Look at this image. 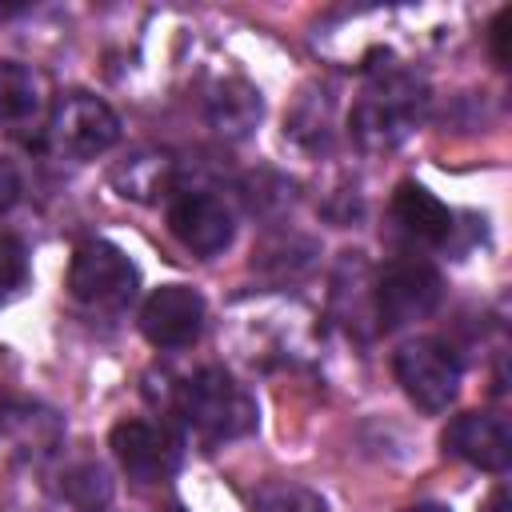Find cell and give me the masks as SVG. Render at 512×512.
Wrapping results in <instances>:
<instances>
[{
  "label": "cell",
  "instance_id": "1",
  "mask_svg": "<svg viewBox=\"0 0 512 512\" xmlns=\"http://www.w3.org/2000/svg\"><path fill=\"white\" fill-rule=\"evenodd\" d=\"M172 408L184 420V428L196 440H204V444L236 440V436H244V432L256 428V404H252V396L224 368H200L196 376H188L184 384H176Z\"/></svg>",
  "mask_w": 512,
  "mask_h": 512
},
{
  "label": "cell",
  "instance_id": "2",
  "mask_svg": "<svg viewBox=\"0 0 512 512\" xmlns=\"http://www.w3.org/2000/svg\"><path fill=\"white\" fill-rule=\"evenodd\" d=\"M424 104H428V92L420 80H412L408 72H388V76H376L364 96L356 100L352 108V136L364 144V148H392L400 144L424 116Z\"/></svg>",
  "mask_w": 512,
  "mask_h": 512
},
{
  "label": "cell",
  "instance_id": "3",
  "mask_svg": "<svg viewBox=\"0 0 512 512\" xmlns=\"http://www.w3.org/2000/svg\"><path fill=\"white\" fill-rule=\"evenodd\" d=\"M120 136L116 112L92 96V92H68L56 100L48 128H44V148L60 160H92L108 152Z\"/></svg>",
  "mask_w": 512,
  "mask_h": 512
},
{
  "label": "cell",
  "instance_id": "4",
  "mask_svg": "<svg viewBox=\"0 0 512 512\" xmlns=\"http://www.w3.org/2000/svg\"><path fill=\"white\" fill-rule=\"evenodd\" d=\"M392 372H396L404 396L420 412H444L456 400V388H460V356L444 340H432V336L408 340L396 352Z\"/></svg>",
  "mask_w": 512,
  "mask_h": 512
},
{
  "label": "cell",
  "instance_id": "5",
  "mask_svg": "<svg viewBox=\"0 0 512 512\" xmlns=\"http://www.w3.org/2000/svg\"><path fill=\"white\" fill-rule=\"evenodd\" d=\"M68 292L88 308H120L136 292V264L112 240H80L68 264Z\"/></svg>",
  "mask_w": 512,
  "mask_h": 512
},
{
  "label": "cell",
  "instance_id": "6",
  "mask_svg": "<svg viewBox=\"0 0 512 512\" xmlns=\"http://www.w3.org/2000/svg\"><path fill=\"white\" fill-rule=\"evenodd\" d=\"M440 272L428 260L404 256L384 264L380 280H376V320L380 328H404L412 320H424L436 312L440 304Z\"/></svg>",
  "mask_w": 512,
  "mask_h": 512
},
{
  "label": "cell",
  "instance_id": "7",
  "mask_svg": "<svg viewBox=\"0 0 512 512\" xmlns=\"http://www.w3.org/2000/svg\"><path fill=\"white\" fill-rule=\"evenodd\" d=\"M112 456L120 460V468L140 480V484H156L168 480L180 468V440L152 420H120L112 428Z\"/></svg>",
  "mask_w": 512,
  "mask_h": 512
},
{
  "label": "cell",
  "instance_id": "8",
  "mask_svg": "<svg viewBox=\"0 0 512 512\" xmlns=\"http://www.w3.org/2000/svg\"><path fill=\"white\" fill-rule=\"evenodd\" d=\"M168 228L196 256L224 252L232 244V232H236L228 204L212 192H176L168 204Z\"/></svg>",
  "mask_w": 512,
  "mask_h": 512
},
{
  "label": "cell",
  "instance_id": "9",
  "mask_svg": "<svg viewBox=\"0 0 512 512\" xmlns=\"http://www.w3.org/2000/svg\"><path fill=\"white\" fill-rule=\"evenodd\" d=\"M204 328V296L188 284L156 288L140 308V332L156 348H188Z\"/></svg>",
  "mask_w": 512,
  "mask_h": 512
},
{
  "label": "cell",
  "instance_id": "10",
  "mask_svg": "<svg viewBox=\"0 0 512 512\" xmlns=\"http://www.w3.org/2000/svg\"><path fill=\"white\" fill-rule=\"evenodd\" d=\"M444 448L484 472H504L512 464V432L492 412H464L444 428Z\"/></svg>",
  "mask_w": 512,
  "mask_h": 512
},
{
  "label": "cell",
  "instance_id": "11",
  "mask_svg": "<svg viewBox=\"0 0 512 512\" xmlns=\"http://www.w3.org/2000/svg\"><path fill=\"white\" fill-rule=\"evenodd\" d=\"M392 216H396L400 232L420 240V244H444L456 228L448 204L436 200L424 184H400L392 196Z\"/></svg>",
  "mask_w": 512,
  "mask_h": 512
},
{
  "label": "cell",
  "instance_id": "12",
  "mask_svg": "<svg viewBox=\"0 0 512 512\" xmlns=\"http://www.w3.org/2000/svg\"><path fill=\"white\" fill-rule=\"evenodd\" d=\"M56 436H60V424H56L52 412H44V408H36V404H32V408H28V404H20V408H0V440L16 444L20 452H28V456L52 452Z\"/></svg>",
  "mask_w": 512,
  "mask_h": 512
},
{
  "label": "cell",
  "instance_id": "13",
  "mask_svg": "<svg viewBox=\"0 0 512 512\" xmlns=\"http://www.w3.org/2000/svg\"><path fill=\"white\" fill-rule=\"evenodd\" d=\"M208 116L216 124V132L228 136H244L256 120H260V92L244 80H224L212 96H208Z\"/></svg>",
  "mask_w": 512,
  "mask_h": 512
},
{
  "label": "cell",
  "instance_id": "14",
  "mask_svg": "<svg viewBox=\"0 0 512 512\" xmlns=\"http://www.w3.org/2000/svg\"><path fill=\"white\" fill-rule=\"evenodd\" d=\"M40 76L16 60H0V124H20L40 108Z\"/></svg>",
  "mask_w": 512,
  "mask_h": 512
},
{
  "label": "cell",
  "instance_id": "15",
  "mask_svg": "<svg viewBox=\"0 0 512 512\" xmlns=\"http://www.w3.org/2000/svg\"><path fill=\"white\" fill-rule=\"evenodd\" d=\"M116 184L132 200H156V192L164 196L172 184V160L164 152H140L124 168H116Z\"/></svg>",
  "mask_w": 512,
  "mask_h": 512
},
{
  "label": "cell",
  "instance_id": "16",
  "mask_svg": "<svg viewBox=\"0 0 512 512\" xmlns=\"http://www.w3.org/2000/svg\"><path fill=\"white\" fill-rule=\"evenodd\" d=\"M252 512H328L324 496L292 484V480H268L264 488H256L252 496Z\"/></svg>",
  "mask_w": 512,
  "mask_h": 512
},
{
  "label": "cell",
  "instance_id": "17",
  "mask_svg": "<svg viewBox=\"0 0 512 512\" xmlns=\"http://www.w3.org/2000/svg\"><path fill=\"white\" fill-rule=\"evenodd\" d=\"M64 496H68L76 508L96 512V508H104V504L112 500V480H108V472H104L100 464H80V468H72V472L64 476Z\"/></svg>",
  "mask_w": 512,
  "mask_h": 512
},
{
  "label": "cell",
  "instance_id": "18",
  "mask_svg": "<svg viewBox=\"0 0 512 512\" xmlns=\"http://www.w3.org/2000/svg\"><path fill=\"white\" fill-rule=\"evenodd\" d=\"M24 272H28L24 244L12 232H0V304L24 284Z\"/></svg>",
  "mask_w": 512,
  "mask_h": 512
},
{
  "label": "cell",
  "instance_id": "19",
  "mask_svg": "<svg viewBox=\"0 0 512 512\" xmlns=\"http://www.w3.org/2000/svg\"><path fill=\"white\" fill-rule=\"evenodd\" d=\"M20 200V172L12 160H0V216Z\"/></svg>",
  "mask_w": 512,
  "mask_h": 512
},
{
  "label": "cell",
  "instance_id": "20",
  "mask_svg": "<svg viewBox=\"0 0 512 512\" xmlns=\"http://www.w3.org/2000/svg\"><path fill=\"white\" fill-rule=\"evenodd\" d=\"M508 20H512V8H500L492 20V56L500 68H508Z\"/></svg>",
  "mask_w": 512,
  "mask_h": 512
},
{
  "label": "cell",
  "instance_id": "21",
  "mask_svg": "<svg viewBox=\"0 0 512 512\" xmlns=\"http://www.w3.org/2000/svg\"><path fill=\"white\" fill-rule=\"evenodd\" d=\"M504 500H508V496H504V488H496V492H492V500H488V508H484V512H504Z\"/></svg>",
  "mask_w": 512,
  "mask_h": 512
},
{
  "label": "cell",
  "instance_id": "22",
  "mask_svg": "<svg viewBox=\"0 0 512 512\" xmlns=\"http://www.w3.org/2000/svg\"><path fill=\"white\" fill-rule=\"evenodd\" d=\"M404 512H448L444 504H412V508H404Z\"/></svg>",
  "mask_w": 512,
  "mask_h": 512
},
{
  "label": "cell",
  "instance_id": "23",
  "mask_svg": "<svg viewBox=\"0 0 512 512\" xmlns=\"http://www.w3.org/2000/svg\"><path fill=\"white\" fill-rule=\"evenodd\" d=\"M168 512H184V508H168Z\"/></svg>",
  "mask_w": 512,
  "mask_h": 512
}]
</instances>
